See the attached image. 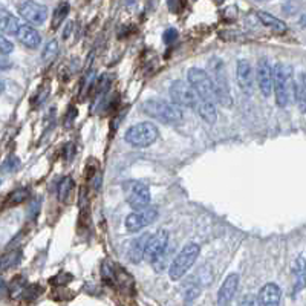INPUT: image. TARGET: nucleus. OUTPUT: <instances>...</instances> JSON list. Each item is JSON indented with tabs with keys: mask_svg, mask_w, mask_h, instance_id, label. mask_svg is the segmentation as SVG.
Instances as JSON below:
<instances>
[{
	"mask_svg": "<svg viewBox=\"0 0 306 306\" xmlns=\"http://www.w3.org/2000/svg\"><path fill=\"white\" fill-rule=\"evenodd\" d=\"M272 90L276 94V103L278 108H286L291 94L294 92L292 68L285 63H278L274 68V84Z\"/></svg>",
	"mask_w": 306,
	"mask_h": 306,
	"instance_id": "obj_3",
	"label": "nucleus"
},
{
	"mask_svg": "<svg viewBox=\"0 0 306 306\" xmlns=\"http://www.w3.org/2000/svg\"><path fill=\"white\" fill-rule=\"evenodd\" d=\"M22 259V252L20 251H11V252H6L4 254L2 258H0V270H10L12 266H16Z\"/></svg>",
	"mask_w": 306,
	"mask_h": 306,
	"instance_id": "obj_23",
	"label": "nucleus"
},
{
	"mask_svg": "<svg viewBox=\"0 0 306 306\" xmlns=\"http://www.w3.org/2000/svg\"><path fill=\"white\" fill-rule=\"evenodd\" d=\"M210 68V78L213 83L214 98L222 108H232L233 98H232V89L228 84V76L224 62L219 57H213L208 63Z\"/></svg>",
	"mask_w": 306,
	"mask_h": 306,
	"instance_id": "obj_2",
	"label": "nucleus"
},
{
	"mask_svg": "<svg viewBox=\"0 0 306 306\" xmlns=\"http://www.w3.org/2000/svg\"><path fill=\"white\" fill-rule=\"evenodd\" d=\"M238 286H239V276L230 274L224 280V284L218 292V306H228L230 303H232V300L236 296Z\"/></svg>",
	"mask_w": 306,
	"mask_h": 306,
	"instance_id": "obj_14",
	"label": "nucleus"
},
{
	"mask_svg": "<svg viewBox=\"0 0 306 306\" xmlns=\"http://www.w3.org/2000/svg\"><path fill=\"white\" fill-rule=\"evenodd\" d=\"M74 190V180L70 176H64L58 184V199L60 202H66Z\"/></svg>",
	"mask_w": 306,
	"mask_h": 306,
	"instance_id": "obj_24",
	"label": "nucleus"
},
{
	"mask_svg": "<svg viewBox=\"0 0 306 306\" xmlns=\"http://www.w3.org/2000/svg\"><path fill=\"white\" fill-rule=\"evenodd\" d=\"M258 17H259V20L265 24L266 28L272 30L274 32L284 34V32H286V30H288L286 24H285V22L278 20L277 17H274V16H271V14H268V12H265V11H259V12H258Z\"/></svg>",
	"mask_w": 306,
	"mask_h": 306,
	"instance_id": "obj_21",
	"label": "nucleus"
},
{
	"mask_svg": "<svg viewBox=\"0 0 306 306\" xmlns=\"http://www.w3.org/2000/svg\"><path fill=\"white\" fill-rule=\"evenodd\" d=\"M141 110L160 122L164 124H178L182 120V110L180 106L174 103H168V101L162 98H148L141 104Z\"/></svg>",
	"mask_w": 306,
	"mask_h": 306,
	"instance_id": "obj_1",
	"label": "nucleus"
},
{
	"mask_svg": "<svg viewBox=\"0 0 306 306\" xmlns=\"http://www.w3.org/2000/svg\"><path fill=\"white\" fill-rule=\"evenodd\" d=\"M28 196H30V193H28L26 188H17V190H14V192L8 196V199H6V206H10V207L18 206V204H22V202L26 200Z\"/></svg>",
	"mask_w": 306,
	"mask_h": 306,
	"instance_id": "obj_27",
	"label": "nucleus"
},
{
	"mask_svg": "<svg viewBox=\"0 0 306 306\" xmlns=\"http://www.w3.org/2000/svg\"><path fill=\"white\" fill-rule=\"evenodd\" d=\"M236 78H238L239 88L246 95H251L252 88H254V74H252V68H251L250 62H246V60H239L238 62V64H236Z\"/></svg>",
	"mask_w": 306,
	"mask_h": 306,
	"instance_id": "obj_13",
	"label": "nucleus"
},
{
	"mask_svg": "<svg viewBox=\"0 0 306 306\" xmlns=\"http://www.w3.org/2000/svg\"><path fill=\"white\" fill-rule=\"evenodd\" d=\"M239 306H254V300H252V297H250V296H246L242 302H240V304Z\"/></svg>",
	"mask_w": 306,
	"mask_h": 306,
	"instance_id": "obj_34",
	"label": "nucleus"
},
{
	"mask_svg": "<svg viewBox=\"0 0 306 306\" xmlns=\"http://www.w3.org/2000/svg\"><path fill=\"white\" fill-rule=\"evenodd\" d=\"M70 31H72V23H69L68 26H66V30H64V34H63V37H64V38H68V37H69V32H70Z\"/></svg>",
	"mask_w": 306,
	"mask_h": 306,
	"instance_id": "obj_35",
	"label": "nucleus"
},
{
	"mask_svg": "<svg viewBox=\"0 0 306 306\" xmlns=\"http://www.w3.org/2000/svg\"><path fill=\"white\" fill-rule=\"evenodd\" d=\"M199 252H200V248L198 244H187L180 252L176 254V258L173 259V262L170 264V268H168V276L172 280H181L187 271L194 265L196 259L199 258Z\"/></svg>",
	"mask_w": 306,
	"mask_h": 306,
	"instance_id": "obj_5",
	"label": "nucleus"
},
{
	"mask_svg": "<svg viewBox=\"0 0 306 306\" xmlns=\"http://www.w3.org/2000/svg\"><path fill=\"white\" fill-rule=\"evenodd\" d=\"M18 28H20V23L17 17L12 16L10 11L0 8V31L10 36H17Z\"/></svg>",
	"mask_w": 306,
	"mask_h": 306,
	"instance_id": "obj_18",
	"label": "nucleus"
},
{
	"mask_svg": "<svg viewBox=\"0 0 306 306\" xmlns=\"http://www.w3.org/2000/svg\"><path fill=\"white\" fill-rule=\"evenodd\" d=\"M282 298V290L276 284H266L260 288L258 294V304L259 306H280Z\"/></svg>",
	"mask_w": 306,
	"mask_h": 306,
	"instance_id": "obj_15",
	"label": "nucleus"
},
{
	"mask_svg": "<svg viewBox=\"0 0 306 306\" xmlns=\"http://www.w3.org/2000/svg\"><path fill=\"white\" fill-rule=\"evenodd\" d=\"M214 2H218V4H222V2H224V0H214Z\"/></svg>",
	"mask_w": 306,
	"mask_h": 306,
	"instance_id": "obj_38",
	"label": "nucleus"
},
{
	"mask_svg": "<svg viewBox=\"0 0 306 306\" xmlns=\"http://www.w3.org/2000/svg\"><path fill=\"white\" fill-rule=\"evenodd\" d=\"M101 277H103V280L110 285V286H115L116 284V270L112 266L110 262H103V266H101Z\"/></svg>",
	"mask_w": 306,
	"mask_h": 306,
	"instance_id": "obj_25",
	"label": "nucleus"
},
{
	"mask_svg": "<svg viewBox=\"0 0 306 306\" xmlns=\"http://www.w3.org/2000/svg\"><path fill=\"white\" fill-rule=\"evenodd\" d=\"M4 89H5V84H4L2 82H0V92H2Z\"/></svg>",
	"mask_w": 306,
	"mask_h": 306,
	"instance_id": "obj_37",
	"label": "nucleus"
},
{
	"mask_svg": "<svg viewBox=\"0 0 306 306\" xmlns=\"http://www.w3.org/2000/svg\"><path fill=\"white\" fill-rule=\"evenodd\" d=\"M256 76H258V86L262 95L270 96L272 94V84H274V68L266 58H260L258 62Z\"/></svg>",
	"mask_w": 306,
	"mask_h": 306,
	"instance_id": "obj_12",
	"label": "nucleus"
},
{
	"mask_svg": "<svg viewBox=\"0 0 306 306\" xmlns=\"http://www.w3.org/2000/svg\"><path fill=\"white\" fill-rule=\"evenodd\" d=\"M176 38H178V31H176L174 28H170V30H167V31L164 32V42H166V43L172 44Z\"/></svg>",
	"mask_w": 306,
	"mask_h": 306,
	"instance_id": "obj_31",
	"label": "nucleus"
},
{
	"mask_svg": "<svg viewBox=\"0 0 306 306\" xmlns=\"http://www.w3.org/2000/svg\"><path fill=\"white\" fill-rule=\"evenodd\" d=\"M199 296V288H190L188 291H187V300H194L196 297Z\"/></svg>",
	"mask_w": 306,
	"mask_h": 306,
	"instance_id": "obj_33",
	"label": "nucleus"
},
{
	"mask_svg": "<svg viewBox=\"0 0 306 306\" xmlns=\"http://www.w3.org/2000/svg\"><path fill=\"white\" fill-rule=\"evenodd\" d=\"M168 244V233L166 230H158L155 234H150L146 244L144 259L148 262H155L161 254H164Z\"/></svg>",
	"mask_w": 306,
	"mask_h": 306,
	"instance_id": "obj_10",
	"label": "nucleus"
},
{
	"mask_svg": "<svg viewBox=\"0 0 306 306\" xmlns=\"http://www.w3.org/2000/svg\"><path fill=\"white\" fill-rule=\"evenodd\" d=\"M170 98L172 103H174L176 106L180 108H188L193 109L198 106V95L193 90V88L186 83V82H173V84L170 86Z\"/></svg>",
	"mask_w": 306,
	"mask_h": 306,
	"instance_id": "obj_8",
	"label": "nucleus"
},
{
	"mask_svg": "<svg viewBox=\"0 0 306 306\" xmlns=\"http://www.w3.org/2000/svg\"><path fill=\"white\" fill-rule=\"evenodd\" d=\"M126 202L129 204V207L134 210H141L148 207L150 204V188L147 184L141 181H127L122 186Z\"/></svg>",
	"mask_w": 306,
	"mask_h": 306,
	"instance_id": "obj_7",
	"label": "nucleus"
},
{
	"mask_svg": "<svg viewBox=\"0 0 306 306\" xmlns=\"http://www.w3.org/2000/svg\"><path fill=\"white\" fill-rule=\"evenodd\" d=\"M58 54V43L56 42V40H50L48 44H46V48L43 49V60L46 62V60H50V58H54Z\"/></svg>",
	"mask_w": 306,
	"mask_h": 306,
	"instance_id": "obj_28",
	"label": "nucleus"
},
{
	"mask_svg": "<svg viewBox=\"0 0 306 306\" xmlns=\"http://www.w3.org/2000/svg\"><path fill=\"white\" fill-rule=\"evenodd\" d=\"M17 37L24 46L31 48V49L38 48L42 43V37H40L38 31L34 30L31 24H20V28L17 31Z\"/></svg>",
	"mask_w": 306,
	"mask_h": 306,
	"instance_id": "obj_17",
	"label": "nucleus"
},
{
	"mask_svg": "<svg viewBox=\"0 0 306 306\" xmlns=\"http://www.w3.org/2000/svg\"><path fill=\"white\" fill-rule=\"evenodd\" d=\"M156 218H158V210L148 206V207L141 208V210H134L129 216L126 218L124 225L127 228V232L135 233V232H140V230L152 225Z\"/></svg>",
	"mask_w": 306,
	"mask_h": 306,
	"instance_id": "obj_9",
	"label": "nucleus"
},
{
	"mask_svg": "<svg viewBox=\"0 0 306 306\" xmlns=\"http://www.w3.org/2000/svg\"><path fill=\"white\" fill-rule=\"evenodd\" d=\"M167 2H168V8L172 11H178L181 6V0H167Z\"/></svg>",
	"mask_w": 306,
	"mask_h": 306,
	"instance_id": "obj_32",
	"label": "nucleus"
},
{
	"mask_svg": "<svg viewBox=\"0 0 306 306\" xmlns=\"http://www.w3.org/2000/svg\"><path fill=\"white\" fill-rule=\"evenodd\" d=\"M68 14H69V4L63 2V4H60V5L56 8L54 16H52V28H54V30H57L60 24L64 22V18L68 17Z\"/></svg>",
	"mask_w": 306,
	"mask_h": 306,
	"instance_id": "obj_26",
	"label": "nucleus"
},
{
	"mask_svg": "<svg viewBox=\"0 0 306 306\" xmlns=\"http://www.w3.org/2000/svg\"><path fill=\"white\" fill-rule=\"evenodd\" d=\"M196 110H198L199 116L206 122H208V124H214L216 122L218 110H216L214 101H202V100H199L198 101V106H196Z\"/></svg>",
	"mask_w": 306,
	"mask_h": 306,
	"instance_id": "obj_19",
	"label": "nucleus"
},
{
	"mask_svg": "<svg viewBox=\"0 0 306 306\" xmlns=\"http://www.w3.org/2000/svg\"><path fill=\"white\" fill-rule=\"evenodd\" d=\"M300 24H302V26H306V14L300 18Z\"/></svg>",
	"mask_w": 306,
	"mask_h": 306,
	"instance_id": "obj_36",
	"label": "nucleus"
},
{
	"mask_svg": "<svg viewBox=\"0 0 306 306\" xmlns=\"http://www.w3.org/2000/svg\"><path fill=\"white\" fill-rule=\"evenodd\" d=\"M188 84L193 88L196 92L198 98L202 101H216L214 98V90H213V83L208 72L199 68H192L187 74Z\"/></svg>",
	"mask_w": 306,
	"mask_h": 306,
	"instance_id": "obj_6",
	"label": "nucleus"
},
{
	"mask_svg": "<svg viewBox=\"0 0 306 306\" xmlns=\"http://www.w3.org/2000/svg\"><path fill=\"white\" fill-rule=\"evenodd\" d=\"M0 184H2V181H0Z\"/></svg>",
	"mask_w": 306,
	"mask_h": 306,
	"instance_id": "obj_39",
	"label": "nucleus"
},
{
	"mask_svg": "<svg viewBox=\"0 0 306 306\" xmlns=\"http://www.w3.org/2000/svg\"><path fill=\"white\" fill-rule=\"evenodd\" d=\"M160 138V130L156 124H153L150 121L138 122L132 127H129L124 135V140L127 144H130L132 147L136 148H144L148 147Z\"/></svg>",
	"mask_w": 306,
	"mask_h": 306,
	"instance_id": "obj_4",
	"label": "nucleus"
},
{
	"mask_svg": "<svg viewBox=\"0 0 306 306\" xmlns=\"http://www.w3.org/2000/svg\"><path fill=\"white\" fill-rule=\"evenodd\" d=\"M14 50V44L0 32V52L2 54H11Z\"/></svg>",
	"mask_w": 306,
	"mask_h": 306,
	"instance_id": "obj_29",
	"label": "nucleus"
},
{
	"mask_svg": "<svg viewBox=\"0 0 306 306\" xmlns=\"http://www.w3.org/2000/svg\"><path fill=\"white\" fill-rule=\"evenodd\" d=\"M294 96L302 112H306V74H300L294 82Z\"/></svg>",
	"mask_w": 306,
	"mask_h": 306,
	"instance_id": "obj_20",
	"label": "nucleus"
},
{
	"mask_svg": "<svg viewBox=\"0 0 306 306\" xmlns=\"http://www.w3.org/2000/svg\"><path fill=\"white\" fill-rule=\"evenodd\" d=\"M294 284H292V296L298 294L306 286V259L303 256H298L294 262L292 268Z\"/></svg>",
	"mask_w": 306,
	"mask_h": 306,
	"instance_id": "obj_16",
	"label": "nucleus"
},
{
	"mask_svg": "<svg viewBox=\"0 0 306 306\" xmlns=\"http://www.w3.org/2000/svg\"><path fill=\"white\" fill-rule=\"evenodd\" d=\"M18 167H20V161L16 156H10L4 164L5 172H16V170H18Z\"/></svg>",
	"mask_w": 306,
	"mask_h": 306,
	"instance_id": "obj_30",
	"label": "nucleus"
},
{
	"mask_svg": "<svg viewBox=\"0 0 306 306\" xmlns=\"http://www.w3.org/2000/svg\"><path fill=\"white\" fill-rule=\"evenodd\" d=\"M18 14L26 20L30 24H43L48 17V8L42 4L32 2V0H26L18 6Z\"/></svg>",
	"mask_w": 306,
	"mask_h": 306,
	"instance_id": "obj_11",
	"label": "nucleus"
},
{
	"mask_svg": "<svg viewBox=\"0 0 306 306\" xmlns=\"http://www.w3.org/2000/svg\"><path fill=\"white\" fill-rule=\"evenodd\" d=\"M148 236L150 234H142L132 242V246H130V260L132 262L138 264L144 259V251H146V244H147Z\"/></svg>",
	"mask_w": 306,
	"mask_h": 306,
	"instance_id": "obj_22",
	"label": "nucleus"
}]
</instances>
